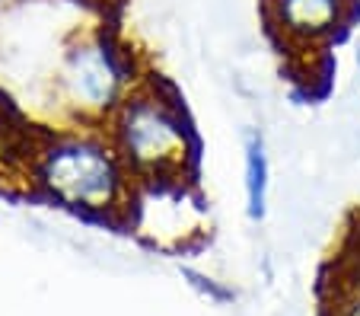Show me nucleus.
<instances>
[{
  "instance_id": "f257e3e1",
  "label": "nucleus",
  "mask_w": 360,
  "mask_h": 316,
  "mask_svg": "<svg viewBox=\"0 0 360 316\" xmlns=\"http://www.w3.org/2000/svg\"><path fill=\"white\" fill-rule=\"evenodd\" d=\"M22 182L29 195L80 217L122 224L134 176L99 125H41L26 131Z\"/></svg>"
},
{
  "instance_id": "f03ea898",
  "label": "nucleus",
  "mask_w": 360,
  "mask_h": 316,
  "mask_svg": "<svg viewBox=\"0 0 360 316\" xmlns=\"http://www.w3.org/2000/svg\"><path fill=\"white\" fill-rule=\"evenodd\" d=\"M122 163L141 179H182L198 170V134L176 87L150 74L102 125Z\"/></svg>"
},
{
  "instance_id": "7ed1b4c3",
  "label": "nucleus",
  "mask_w": 360,
  "mask_h": 316,
  "mask_svg": "<svg viewBox=\"0 0 360 316\" xmlns=\"http://www.w3.org/2000/svg\"><path fill=\"white\" fill-rule=\"evenodd\" d=\"M147 77L137 55L105 23L83 26L61 45L51 70L58 125H105L122 99Z\"/></svg>"
},
{
  "instance_id": "20e7f679",
  "label": "nucleus",
  "mask_w": 360,
  "mask_h": 316,
  "mask_svg": "<svg viewBox=\"0 0 360 316\" xmlns=\"http://www.w3.org/2000/svg\"><path fill=\"white\" fill-rule=\"evenodd\" d=\"M118 227L150 249L185 253L211 234V214L195 176L141 179L131 189Z\"/></svg>"
},
{
  "instance_id": "39448f33",
  "label": "nucleus",
  "mask_w": 360,
  "mask_h": 316,
  "mask_svg": "<svg viewBox=\"0 0 360 316\" xmlns=\"http://www.w3.org/2000/svg\"><path fill=\"white\" fill-rule=\"evenodd\" d=\"M357 0H262L271 39L284 51L316 58L341 39L354 20Z\"/></svg>"
},
{
  "instance_id": "423d86ee",
  "label": "nucleus",
  "mask_w": 360,
  "mask_h": 316,
  "mask_svg": "<svg viewBox=\"0 0 360 316\" xmlns=\"http://www.w3.org/2000/svg\"><path fill=\"white\" fill-rule=\"evenodd\" d=\"M239 160H243V198L249 220H265L268 198H271V151L262 128H243L239 141Z\"/></svg>"
},
{
  "instance_id": "0eeeda50",
  "label": "nucleus",
  "mask_w": 360,
  "mask_h": 316,
  "mask_svg": "<svg viewBox=\"0 0 360 316\" xmlns=\"http://www.w3.org/2000/svg\"><path fill=\"white\" fill-rule=\"evenodd\" d=\"M351 61H354V77H357V83H360V32H357V39H354Z\"/></svg>"
}]
</instances>
